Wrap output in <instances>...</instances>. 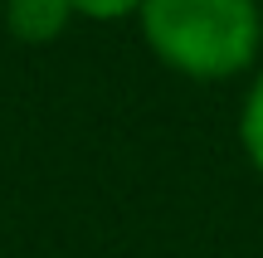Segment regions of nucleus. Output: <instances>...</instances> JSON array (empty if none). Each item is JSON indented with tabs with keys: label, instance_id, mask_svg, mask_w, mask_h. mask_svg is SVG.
Returning a JSON list of instances; mask_svg holds the SVG:
<instances>
[{
	"label": "nucleus",
	"instance_id": "nucleus-4",
	"mask_svg": "<svg viewBox=\"0 0 263 258\" xmlns=\"http://www.w3.org/2000/svg\"><path fill=\"white\" fill-rule=\"evenodd\" d=\"M68 5H73L78 19H127V15H137L146 0H68Z\"/></svg>",
	"mask_w": 263,
	"mask_h": 258
},
{
	"label": "nucleus",
	"instance_id": "nucleus-1",
	"mask_svg": "<svg viewBox=\"0 0 263 258\" xmlns=\"http://www.w3.org/2000/svg\"><path fill=\"white\" fill-rule=\"evenodd\" d=\"M146 49L180 78L224 83L263 54V10L258 0H146L137 10Z\"/></svg>",
	"mask_w": 263,
	"mask_h": 258
},
{
	"label": "nucleus",
	"instance_id": "nucleus-3",
	"mask_svg": "<svg viewBox=\"0 0 263 258\" xmlns=\"http://www.w3.org/2000/svg\"><path fill=\"white\" fill-rule=\"evenodd\" d=\"M239 146H244L249 166L263 175V64L249 78V93L239 103Z\"/></svg>",
	"mask_w": 263,
	"mask_h": 258
},
{
	"label": "nucleus",
	"instance_id": "nucleus-5",
	"mask_svg": "<svg viewBox=\"0 0 263 258\" xmlns=\"http://www.w3.org/2000/svg\"><path fill=\"white\" fill-rule=\"evenodd\" d=\"M258 10H263V0H258Z\"/></svg>",
	"mask_w": 263,
	"mask_h": 258
},
{
	"label": "nucleus",
	"instance_id": "nucleus-2",
	"mask_svg": "<svg viewBox=\"0 0 263 258\" xmlns=\"http://www.w3.org/2000/svg\"><path fill=\"white\" fill-rule=\"evenodd\" d=\"M73 19L68 0H5V29L25 44H54Z\"/></svg>",
	"mask_w": 263,
	"mask_h": 258
}]
</instances>
